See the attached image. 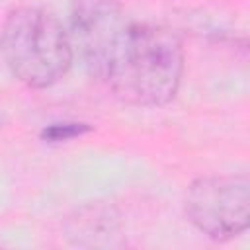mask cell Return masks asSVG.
<instances>
[{"label": "cell", "instance_id": "obj_5", "mask_svg": "<svg viewBox=\"0 0 250 250\" xmlns=\"http://www.w3.org/2000/svg\"><path fill=\"white\" fill-rule=\"evenodd\" d=\"M66 238L78 248H121V221L111 205L92 203L80 207L66 223Z\"/></svg>", "mask_w": 250, "mask_h": 250}, {"label": "cell", "instance_id": "obj_3", "mask_svg": "<svg viewBox=\"0 0 250 250\" xmlns=\"http://www.w3.org/2000/svg\"><path fill=\"white\" fill-rule=\"evenodd\" d=\"M193 227L213 240H229L248 229L250 182L246 176H203L186 193Z\"/></svg>", "mask_w": 250, "mask_h": 250}, {"label": "cell", "instance_id": "obj_2", "mask_svg": "<svg viewBox=\"0 0 250 250\" xmlns=\"http://www.w3.org/2000/svg\"><path fill=\"white\" fill-rule=\"evenodd\" d=\"M0 49L12 74L29 88H49L70 68L74 49L68 31L51 12L23 6L8 14Z\"/></svg>", "mask_w": 250, "mask_h": 250}, {"label": "cell", "instance_id": "obj_1", "mask_svg": "<svg viewBox=\"0 0 250 250\" xmlns=\"http://www.w3.org/2000/svg\"><path fill=\"white\" fill-rule=\"evenodd\" d=\"M184 49L178 35L162 25L129 23L109 62L105 82L131 105H166L178 94Z\"/></svg>", "mask_w": 250, "mask_h": 250}, {"label": "cell", "instance_id": "obj_4", "mask_svg": "<svg viewBox=\"0 0 250 250\" xmlns=\"http://www.w3.org/2000/svg\"><path fill=\"white\" fill-rule=\"evenodd\" d=\"M127 25L129 21L117 0H72L68 37L94 78L105 80Z\"/></svg>", "mask_w": 250, "mask_h": 250}, {"label": "cell", "instance_id": "obj_6", "mask_svg": "<svg viewBox=\"0 0 250 250\" xmlns=\"http://www.w3.org/2000/svg\"><path fill=\"white\" fill-rule=\"evenodd\" d=\"M88 131H90V127L86 123H53L41 131V139L49 141V143H61V141L80 137Z\"/></svg>", "mask_w": 250, "mask_h": 250}]
</instances>
